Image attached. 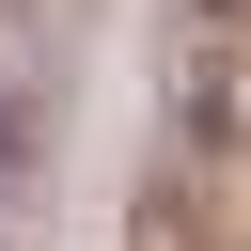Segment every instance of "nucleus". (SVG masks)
Returning a JSON list of instances; mask_svg holds the SVG:
<instances>
[{
    "instance_id": "f257e3e1",
    "label": "nucleus",
    "mask_w": 251,
    "mask_h": 251,
    "mask_svg": "<svg viewBox=\"0 0 251 251\" xmlns=\"http://www.w3.org/2000/svg\"><path fill=\"white\" fill-rule=\"evenodd\" d=\"M126 251H220V235H204V204H188V188H141V220H126Z\"/></svg>"
},
{
    "instance_id": "f03ea898",
    "label": "nucleus",
    "mask_w": 251,
    "mask_h": 251,
    "mask_svg": "<svg viewBox=\"0 0 251 251\" xmlns=\"http://www.w3.org/2000/svg\"><path fill=\"white\" fill-rule=\"evenodd\" d=\"M204 16H251V0H204Z\"/></svg>"
}]
</instances>
